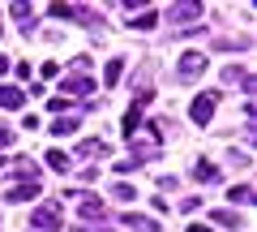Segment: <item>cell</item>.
I'll use <instances>...</instances> for the list:
<instances>
[{
  "mask_svg": "<svg viewBox=\"0 0 257 232\" xmlns=\"http://www.w3.org/2000/svg\"><path fill=\"white\" fill-rule=\"evenodd\" d=\"M0 168H5V159H0Z\"/></svg>",
  "mask_w": 257,
  "mask_h": 232,
  "instance_id": "obj_25",
  "label": "cell"
},
{
  "mask_svg": "<svg viewBox=\"0 0 257 232\" xmlns=\"http://www.w3.org/2000/svg\"><path fill=\"white\" fill-rule=\"evenodd\" d=\"M206 73V56L202 52H184L180 56V78H202Z\"/></svg>",
  "mask_w": 257,
  "mask_h": 232,
  "instance_id": "obj_4",
  "label": "cell"
},
{
  "mask_svg": "<svg viewBox=\"0 0 257 232\" xmlns=\"http://www.w3.org/2000/svg\"><path fill=\"white\" fill-rule=\"evenodd\" d=\"M47 168L52 172H69V155L64 150H47Z\"/></svg>",
  "mask_w": 257,
  "mask_h": 232,
  "instance_id": "obj_16",
  "label": "cell"
},
{
  "mask_svg": "<svg viewBox=\"0 0 257 232\" xmlns=\"http://www.w3.org/2000/svg\"><path fill=\"white\" fill-rule=\"evenodd\" d=\"M103 78H107V86H116L120 78H124V60H120V56H116V60H107V69H103Z\"/></svg>",
  "mask_w": 257,
  "mask_h": 232,
  "instance_id": "obj_13",
  "label": "cell"
},
{
  "mask_svg": "<svg viewBox=\"0 0 257 232\" xmlns=\"http://www.w3.org/2000/svg\"><path fill=\"white\" fill-rule=\"evenodd\" d=\"M103 150V142L99 138H86V142H77V159H90V155H99Z\"/></svg>",
  "mask_w": 257,
  "mask_h": 232,
  "instance_id": "obj_18",
  "label": "cell"
},
{
  "mask_svg": "<svg viewBox=\"0 0 257 232\" xmlns=\"http://www.w3.org/2000/svg\"><path fill=\"white\" fill-rule=\"evenodd\" d=\"M167 18H172L176 26H184V22H197V18H202V5H193V0H189V5H172V9H167Z\"/></svg>",
  "mask_w": 257,
  "mask_h": 232,
  "instance_id": "obj_7",
  "label": "cell"
},
{
  "mask_svg": "<svg viewBox=\"0 0 257 232\" xmlns=\"http://www.w3.org/2000/svg\"><path fill=\"white\" fill-rule=\"evenodd\" d=\"M30 198H39V181H18L5 189V202H30Z\"/></svg>",
  "mask_w": 257,
  "mask_h": 232,
  "instance_id": "obj_3",
  "label": "cell"
},
{
  "mask_svg": "<svg viewBox=\"0 0 257 232\" xmlns=\"http://www.w3.org/2000/svg\"><path fill=\"white\" fill-rule=\"evenodd\" d=\"M193 177H197V181H214V177H219V168H214L210 159H197V168H193Z\"/></svg>",
  "mask_w": 257,
  "mask_h": 232,
  "instance_id": "obj_15",
  "label": "cell"
},
{
  "mask_svg": "<svg viewBox=\"0 0 257 232\" xmlns=\"http://www.w3.org/2000/svg\"><path fill=\"white\" fill-rule=\"evenodd\" d=\"M214 103H219V95H214V91L197 95V99H193V108H189L193 125H210V116H214Z\"/></svg>",
  "mask_w": 257,
  "mask_h": 232,
  "instance_id": "obj_2",
  "label": "cell"
},
{
  "mask_svg": "<svg viewBox=\"0 0 257 232\" xmlns=\"http://www.w3.org/2000/svg\"><path fill=\"white\" fill-rule=\"evenodd\" d=\"M214 219H219L223 228H231V232H236L240 223H244V215H240V211H214Z\"/></svg>",
  "mask_w": 257,
  "mask_h": 232,
  "instance_id": "obj_14",
  "label": "cell"
},
{
  "mask_svg": "<svg viewBox=\"0 0 257 232\" xmlns=\"http://www.w3.org/2000/svg\"><path fill=\"white\" fill-rule=\"evenodd\" d=\"M64 91H69V95H82V99H86V95H94V82H90V73H77V69H73V73L64 78Z\"/></svg>",
  "mask_w": 257,
  "mask_h": 232,
  "instance_id": "obj_5",
  "label": "cell"
},
{
  "mask_svg": "<svg viewBox=\"0 0 257 232\" xmlns=\"http://www.w3.org/2000/svg\"><path fill=\"white\" fill-rule=\"evenodd\" d=\"M244 78H248L244 69H227V73H223V82H236V86H244Z\"/></svg>",
  "mask_w": 257,
  "mask_h": 232,
  "instance_id": "obj_21",
  "label": "cell"
},
{
  "mask_svg": "<svg viewBox=\"0 0 257 232\" xmlns=\"http://www.w3.org/2000/svg\"><path fill=\"white\" fill-rule=\"evenodd\" d=\"M9 142H13V133H9V129H0V146H9Z\"/></svg>",
  "mask_w": 257,
  "mask_h": 232,
  "instance_id": "obj_22",
  "label": "cell"
},
{
  "mask_svg": "<svg viewBox=\"0 0 257 232\" xmlns=\"http://www.w3.org/2000/svg\"><path fill=\"white\" fill-rule=\"evenodd\" d=\"M77 211H82L90 223H103V215H107V211H103V202H99L94 194H82V198H77Z\"/></svg>",
  "mask_w": 257,
  "mask_h": 232,
  "instance_id": "obj_6",
  "label": "cell"
},
{
  "mask_svg": "<svg viewBox=\"0 0 257 232\" xmlns=\"http://www.w3.org/2000/svg\"><path fill=\"white\" fill-rule=\"evenodd\" d=\"M155 22H159V13L150 9V13H138V18H128V26H133V30H155Z\"/></svg>",
  "mask_w": 257,
  "mask_h": 232,
  "instance_id": "obj_12",
  "label": "cell"
},
{
  "mask_svg": "<svg viewBox=\"0 0 257 232\" xmlns=\"http://www.w3.org/2000/svg\"><path fill=\"white\" fill-rule=\"evenodd\" d=\"M22 103H26V95H22L18 86H0V108H9V112H18Z\"/></svg>",
  "mask_w": 257,
  "mask_h": 232,
  "instance_id": "obj_8",
  "label": "cell"
},
{
  "mask_svg": "<svg viewBox=\"0 0 257 232\" xmlns=\"http://www.w3.org/2000/svg\"><path fill=\"white\" fill-rule=\"evenodd\" d=\"M77 125H82V116H56V121H52V133H56V138H64V133H73Z\"/></svg>",
  "mask_w": 257,
  "mask_h": 232,
  "instance_id": "obj_11",
  "label": "cell"
},
{
  "mask_svg": "<svg viewBox=\"0 0 257 232\" xmlns=\"http://www.w3.org/2000/svg\"><path fill=\"white\" fill-rule=\"evenodd\" d=\"M9 13H13V18H18V22H22V26H26V30H30V26H35V9H30V5H13V9H9Z\"/></svg>",
  "mask_w": 257,
  "mask_h": 232,
  "instance_id": "obj_17",
  "label": "cell"
},
{
  "mask_svg": "<svg viewBox=\"0 0 257 232\" xmlns=\"http://www.w3.org/2000/svg\"><path fill=\"white\" fill-rule=\"evenodd\" d=\"M227 198H231L236 206H244V202H253V189H248V185H231V189H227Z\"/></svg>",
  "mask_w": 257,
  "mask_h": 232,
  "instance_id": "obj_19",
  "label": "cell"
},
{
  "mask_svg": "<svg viewBox=\"0 0 257 232\" xmlns=\"http://www.w3.org/2000/svg\"><path fill=\"white\" fill-rule=\"evenodd\" d=\"M30 223H35L39 232H60V228H64V219H60V202H43V206H35Z\"/></svg>",
  "mask_w": 257,
  "mask_h": 232,
  "instance_id": "obj_1",
  "label": "cell"
},
{
  "mask_svg": "<svg viewBox=\"0 0 257 232\" xmlns=\"http://www.w3.org/2000/svg\"><path fill=\"white\" fill-rule=\"evenodd\" d=\"M0 73H9V56H0Z\"/></svg>",
  "mask_w": 257,
  "mask_h": 232,
  "instance_id": "obj_24",
  "label": "cell"
},
{
  "mask_svg": "<svg viewBox=\"0 0 257 232\" xmlns=\"http://www.w3.org/2000/svg\"><path fill=\"white\" fill-rule=\"evenodd\" d=\"M47 13H52V18H64V22H73V18H86L90 9H77V5H47Z\"/></svg>",
  "mask_w": 257,
  "mask_h": 232,
  "instance_id": "obj_10",
  "label": "cell"
},
{
  "mask_svg": "<svg viewBox=\"0 0 257 232\" xmlns=\"http://www.w3.org/2000/svg\"><path fill=\"white\" fill-rule=\"evenodd\" d=\"M111 194H116L120 202H133V198H138V189H133V185H111Z\"/></svg>",
  "mask_w": 257,
  "mask_h": 232,
  "instance_id": "obj_20",
  "label": "cell"
},
{
  "mask_svg": "<svg viewBox=\"0 0 257 232\" xmlns=\"http://www.w3.org/2000/svg\"><path fill=\"white\" fill-rule=\"evenodd\" d=\"M120 223H128V228H138V232H159V223H155V219H146V215H138V211L120 215Z\"/></svg>",
  "mask_w": 257,
  "mask_h": 232,
  "instance_id": "obj_9",
  "label": "cell"
},
{
  "mask_svg": "<svg viewBox=\"0 0 257 232\" xmlns=\"http://www.w3.org/2000/svg\"><path fill=\"white\" fill-rule=\"evenodd\" d=\"M189 232H210V228H206V223H189Z\"/></svg>",
  "mask_w": 257,
  "mask_h": 232,
  "instance_id": "obj_23",
  "label": "cell"
}]
</instances>
